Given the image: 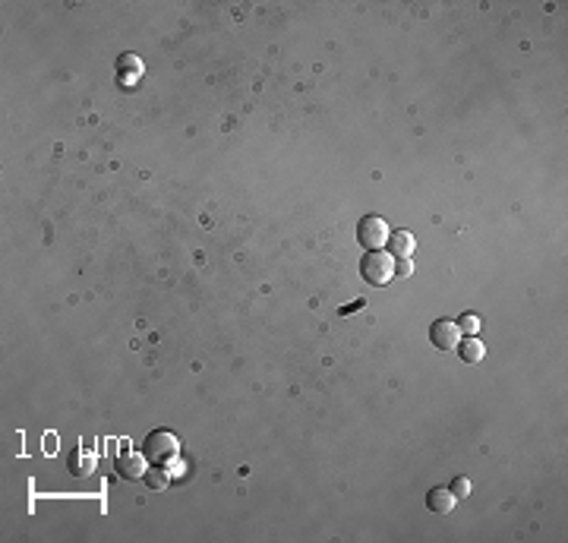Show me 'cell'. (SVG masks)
Masks as SVG:
<instances>
[{
    "mask_svg": "<svg viewBox=\"0 0 568 543\" xmlns=\"http://www.w3.org/2000/svg\"><path fill=\"white\" fill-rule=\"evenodd\" d=\"M417 250V240L410 230H395V234H389V253L395 256V259H410Z\"/></svg>",
    "mask_w": 568,
    "mask_h": 543,
    "instance_id": "5b68a950",
    "label": "cell"
},
{
    "mask_svg": "<svg viewBox=\"0 0 568 543\" xmlns=\"http://www.w3.org/2000/svg\"><path fill=\"white\" fill-rule=\"evenodd\" d=\"M117 471L124 477H146V455H136V452H124L117 461Z\"/></svg>",
    "mask_w": 568,
    "mask_h": 543,
    "instance_id": "52a82bcc",
    "label": "cell"
},
{
    "mask_svg": "<svg viewBox=\"0 0 568 543\" xmlns=\"http://www.w3.org/2000/svg\"><path fill=\"white\" fill-rule=\"evenodd\" d=\"M461 348H458V354H461V361L464 363H480L486 357V344L480 341L477 335H468V338H461Z\"/></svg>",
    "mask_w": 568,
    "mask_h": 543,
    "instance_id": "ba28073f",
    "label": "cell"
},
{
    "mask_svg": "<svg viewBox=\"0 0 568 543\" xmlns=\"http://www.w3.org/2000/svg\"><path fill=\"white\" fill-rule=\"evenodd\" d=\"M426 506L436 515H449L451 508L458 506V496L451 490H445V486H436V490H430V496H426Z\"/></svg>",
    "mask_w": 568,
    "mask_h": 543,
    "instance_id": "8992f818",
    "label": "cell"
},
{
    "mask_svg": "<svg viewBox=\"0 0 568 543\" xmlns=\"http://www.w3.org/2000/svg\"><path fill=\"white\" fill-rule=\"evenodd\" d=\"M360 275L367 278L369 284L382 288V284H389L391 278H395V256H391L389 250H369L360 262Z\"/></svg>",
    "mask_w": 568,
    "mask_h": 543,
    "instance_id": "6da1fadb",
    "label": "cell"
},
{
    "mask_svg": "<svg viewBox=\"0 0 568 543\" xmlns=\"http://www.w3.org/2000/svg\"><path fill=\"white\" fill-rule=\"evenodd\" d=\"M480 325H483V322H480L477 313H464L461 319H458V329H461V335H477Z\"/></svg>",
    "mask_w": 568,
    "mask_h": 543,
    "instance_id": "8fae6325",
    "label": "cell"
},
{
    "mask_svg": "<svg viewBox=\"0 0 568 543\" xmlns=\"http://www.w3.org/2000/svg\"><path fill=\"white\" fill-rule=\"evenodd\" d=\"M430 341L436 351H455L461 341V329H458L455 319H436L430 325Z\"/></svg>",
    "mask_w": 568,
    "mask_h": 543,
    "instance_id": "277c9868",
    "label": "cell"
},
{
    "mask_svg": "<svg viewBox=\"0 0 568 543\" xmlns=\"http://www.w3.org/2000/svg\"><path fill=\"white\" fill-rule=\"evenodd\" d=\"M451 493H455L458 499H468L471 496V480L468 477H455L451 480Z\"/></svg>",
    "mask_w": 568,
    "mask_h": 543,
    "instance_id": "7c38bea8",
    "label": "cell"
},
{
    "mask_svg": "<svg viewBox=\"0 0 568 543\" xmlns=\"http://www.w3.org/2000/svg\"><path fill=\"white\" fill-rule=\"evenodd\" d=\"M142 480H146L152 490H165V486L171 484V474H167L165 467L158 465V467H152V471H146V477H142Z\"/></svg>",
    "mask_w": 568,
    "mask_h": 543,
    "instance_id": "30bf717a",
    "label": "cell"
},
{
    "mask_svg": "<svg viewBox=\"0 0 568 543\" xmlns=\"http://www.w3.org/2000/svg\"><path fill=\"white\" fill-rule=\"evenodd\" d=\"M177 452H180V443H177V436L174 433H167V430H155V433H148V439H146V445H142V455H146L148 461H155V465H171L174 458H177Z\"/></svg>",
    "mask_w": 568,
    "mask_h": 543,
    "instance_id": "7a4b0ae2",
    "label": "cell"
},
{
    "mask_svg": "<svg viewBox=\"0 0 568 543\" xmlns=\"http://www.w3.org/2000/svg\"><path fill=\"white\" fill-rule=\"evenodd\" d=\"M120 66H124V73H136V76H142V60L139 57H133V54H124L120 57Z\"/></svg>",
    "mask_w": 568,
    "mask_h": 543,
    "instance_id": "4fadbf2b",
    "label": "cell"
},
{
    "mask_svg": "<svg viewBox=\"0 0 568 543\" xmlns=\"http://www.w3.org/2000/svg\"><path fill=\"white\" fill-rule=\"evenodd\" d=\"M410 272H414V262H410V259H401V262H395V275L408 278Z\"/></svg>",
    "mask_w": 568,
    "mask_h": 543,
    "instance_id": "5bb4252c",
    "label": "cell"
},
{
    "mask_svg": "<svg viewBox=\"0 0 568 543\" xmlns=\"http://www.w3.org/2000/svg\"><path fill=\"white\" fill-rule=\"evenodd\" d=\"M70 474L73 477H89V474H95V455L89 449H76L70 455Z\"/></svg>",
    "mask_w": 568,
    "mask_h": 543,
    "instance_id": "9c48e42d",
    "label": "cell"
},
{
    "mask_svg": "<svg viewBox=\"0 0 568 543\" xmlns=\"http://www.w3.org/2000/svg\"><path fill=\"white\" fill-rule=\"evenodd\" d=\"M389 221L379 218V215H367V218L357 225V240H360V247L367 250H382L385 243H389Z\"/></svg>",
    "mask_w": 568,
    "mask_h": 543,
    "instance_id": "3957f363",
    "label": "cell"
}]
</instances>
